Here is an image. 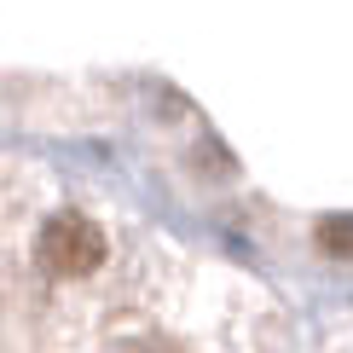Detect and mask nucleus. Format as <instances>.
<instances>
[{"mask_svg":"<svg viewBox=\"0 0 353 353\" xmlns=\"http://www.w3.org/2000/svg\"><path fill=\"white\" fill-rule=\"evenodd\" d=\"M105 255H110V243L87 214H52L47 226H41V261H47L52 272H64V278L93 272Z\"/></svg>","mask_w":353,"mask_h":353,"instance_id":"nucleus-1","label":"nucleus"},{"mask_svg":"<svg viewBox=\"0 0 353 353\" xmlns=\"http://www.w3.org/2000/svg\"><path fill=\"white\" fill-rule=\"evenodd\" d=\"M319 249H330V255H353V214H330L325 226H319Z\"/></svg>","mask_w":353,"mask_h":353,"instance_id":"nucleus-2","label":"nucleus"}]
</instances>
